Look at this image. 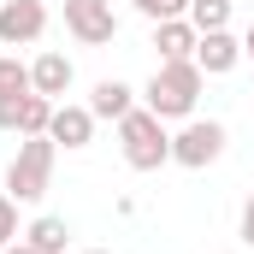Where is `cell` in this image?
Listing matches in <instances>:
<instances>
[{
    "instance_id": "obj_1",
    "label": "cell",
    "mask_w": 254,
    "mask_h": 254,
    "mask_svg": "<svg viewBox=\"0 0 254 254\" xmlns=\"http://www.w3.org/2000/svg\"><path fill=\"white\" fill-rule=\"evenodd\" d=\"M201 83H207V71L195 60H160V71L148 77V89H142V107L154 113V119H195V107H201Z\"/></svg>"
},
{
    "instance_id": "obj_2",
    "label": "cell",
    "mask_w": 254,
    "mask_h": 254,
    "mask_svg": "<svg viewBox=\"0 0 254 254\" xmlns=\"http://www.w3.org/2000/svg\"><path fill=\"white\" fill-rule=\"evenodd\" d=\"M119 148H125L130 172H160V166H172V130H166V119H154L148 107H136V113L119 119Z\"/></svg>"
},
{
    "instance_id": "obj_3",
    "label": "cell",
    "mask_w": 254,
    "mask_h": 254,
    "mask_svg": "<svg viewBox=\"0 0 254 254\" xmlns=\"http://www.w3.org/2000/svg\"><path fill=\"white\" fill-rule=\"evenodd\" d=\"M54 160H60V142L54 136H24L12 166H6V195L12 201H42L54 184Z\"/></svg>"
},
{
    "instance_id": "obj_4",
    "label": "cell",
    "mask_w": 254,
    "mask_h": 254,
    "mask_svg": "<svg viewBox=\"0 0 254 254\" xmlns=\"http://www.w3.org/2000/svg\"><path fill=\"white\" fill-rule=\"evenodd\" d=\"M225 142H231V130L219 125V119H184V130L172 136V166L207 172V166L225 160Z\"/></svg>"
},
{
    "instance_id": "obj_5",
    "label": "cell",
    "mask_w": 254,
    "mask_h": 254,
    "mask_svg": "<svg viewBox=\"0 0 254 254\" xmlns=\"http://www.w3.org/2000/svg\"><path fill=\"white\" fill-rule=\"evenodd\" d=\"M65 30L83 48H107L119 36V12H113V0H65Z\"/></svg>"
},
{
    "instance_id": "obj_6",
    "label": "cell",
    "mask_w": 254,
    "mask_h": 254,
    "mask_svg": "<svg viewBox=\"0 0 254 254\" xmlns=\"http://www.w3.org/2000/svg\"><path fill=\"white\" fill-rule=\"evenodd\" d=\"M48 36V6L42 0H0V48H30Z\"/></svg>"
},
{
    "instance_id": "obj_7",
    "label": "cell",
    "mask_w": 254,
    "mask_h": 254,
    "mask_svg": "<svg viewBox=\"0 0 254 254\" xmlns=\"http://www.w3.org/2000/svg\"><path fill=\"white\" fill-rule=\"evenodd\" d=\"M195 65H201L207 77L237 71V65H243V36H231V30H201V42H195Z\"/></svg>"
},
{
    "instance_id": "obj_8",
    "label": "cell",
    "mask_w": 254,
    "mask_h": 254,
    "mask_svg": "<svg viewBox=\"0 0 254 254\" xmlns=\"http://www.w3.org/2000/svg\"><path fill=\"white\" fill-rule=\"evenodd\" d=\"M71 83H77V65H71V54H60V48L36 54V65H30V89H36V95L60 101V95L71 89Z\"/></svg>"
},
{
    "instance_id": "obj_9",
    "label": "cell",
    "mask_w": 254,
    "mask_h": 254,
    "mask_svg": "<svg viewBox=\"0 0 254 254\" xmlns=\"http://www.w3.org/2000/svg\"><path fill=\"white\" fill-rule=\"evenodd\" d=\"M95 125H101V119H95L89 107H71V101H60V107H54V125H48V136H54L60 148H71V154H77V148H89V142H95Z\"/></svg>"
},
{
    "instance_id": "obj_10",
    "label": "cell",
    "mask_w": 254,
    "mask_h": 254,
    "mask_svg": "<svg viewBox=\"0 0 254 254\" xmlns=\"http://www.w3.org/2000/svg\"><path fill=\"white\" fill-rule=\"evenodd\" d=\"M195 42H201V30H195L190 18L154 24V54H160V60H195Z\"/></svg>"
},
{
    "instance_id": "obj_11",
    "label": "cell",
    "mask_w": 254,
    "mask_h": 254,
    "mask_svg": "<svg viewBox=\"0 0 254 254\" xmlns=\"http://www.w3.org/2000/svg\"><path fill=\"white\" fill-rule=\"evenodd\" d=\"M89 113L119 125L125 113H136V89H130V83H119V77H101V83H95V95H89Z\"/></svg>"
},
{
    "instance_id": "obj_12",
    "label": "cell",
    "mask_w": 254,
    "mask_h": 254,
    "mask_svg": "<svg viewBox=\"0 0 254 254\" xmlns=\"http://www.w3.org/2000/svg\"><path fill=\"white\" fill-rule=\"evenodd\" d=\"M24 243H36L42 254H65V243H71V225H65L60 213H42V219H30Z\"/></svg>"
},
{
    "instance_id": "obj_13",
    "label": "cell",
    "mask_w": 254,
    "mask_h": 254,
    "mask_svg": "<svg viewBox=\"0 0 254 254\" xmlns=\"http://www.w3.org/2000/svg\"><path fill=\"white\" fill-rule=\"evenodd\" d=\"M54 107H60V101H48V95H24L18 136H48V125H54Z\"/></svg>"
},
{
    "instance_id": "obj_14",
    "label": "cell",
    "mask_w": 254,
    "mask_h": 254,
    "mask_svg": "<svg viewBox=\"0 0 254 254\" xmlns=\"http://www.w3.org/2000/svg\"><path fill=\"white\" fill-rule=\"evenodd\" d=\"M195 30H231V0H190Z\"/></svg>"
},
{
    "instance_id": "obj_15",
    "label": "cell",
    "mask_w": 254,
    "mask_h": 254,
    "mask_svg": "<svg viewBox=\"0 0 254 254\" xmlns=\"http://www.w3.org/2000/svg\"><path fill=\"white\" fill-rule=\"evenodd\" d=\"M0 95H30V65L18 54H0Z\"/></svg>"
},
{
    "instance_id": "obj_16",
    "label": "cell",
    "mask_w": 254,
    "mask_h": 254,
    "mask_svg": "<svg viewBox=\"0 0 254 254\" xmlns=\"http://www.w3.org/2000/svg\"><path fill=\"white\" fill-rule=\"evenodd\" d=\"M148 24H166V18H190V0H130Z\"/></svg>"
},
{
    "instance_id": "obj_17",
    "label": "cell",
    "mask_w": 254,
    "mask_h": 254,
    "mask_svg": "<svg viewBox=\"0 0 254 254\" xmlns=\"http://www.w3.org/2000/svg\"><path fill=\"white\" fill-rule=\"evenodd\" d=\"M24 231H18V201L12 195H0V249H12Z\"/></svg>"
},
{
    "instance_id": "obj_18",
    "label": "cell",
    "mask_w": 254,
    "mask_h": 254,
    "mask_svg": "<svg viewBox=\"0 0 254 254\" xmlns=\"http://www.w3.org/2000/svg\"><path fill=\"white\" fill-rule=\"evenodd\" d=\"M30 95H36V89H30ZM18 113H24V95H0V130L18 136Z\"/></svg>"
},
{
    "instance_id": "obj_19",
    "label": "cell",
    "mask_w": 254,
    "mask_h": 254,
    "mask_svg": "<svg viewBox=\"0 0 254 254\" xmlns=\"http://www.w3.org/2000/svg\"><path fill=\"white\" fill-rule=\"evenodd\" d=\"M237 237H243V243L254 249V195L243 201V219H237Z\"/></svg>"
},
{
    "instance_id": "obj_20",
    "label": "cell",
    "mask_w": 254,
    "mask_h": 254,
    "mask_svg": "<svg viewBox=\"0 0 254 254\" xmlns=\"http://www.w3.org/2000/svg\"><path fill=\"white\" fill-rule=\"evenodd\" d=\"M0 254H42V249H36V243H24V237H18V243H12V249H0Z\"/></svg>"
},
{
    "instance_id": "obj_21",
    "label": "cell",
    "mask_w": 254,
    "mask_h": 254,
    "mask_svg": "<svg viewBox=\"0 0 254 254\" xmlns=\"http://www.w3.org/2000/svg\"><path fill=\"white\" fill-rule=\"evenodd\" d=\"M243 60L254 65V24H249V30H243Z\"/></svg>"
},
{
    "instance_id": "obj_22",
    "label": "cell",
    "mask_w": 254,
    "mask_h": 254,
    "mask_svg": "<svg viewBox=\"0 0 254 254\" xmlns=\"http://www.w3.org/2000/svg\"><path fill=\"white\" fill-rule=\"evenodd\" d=\"M83 254H113V249H83Z\"/></svg>"
}]
</instances>
